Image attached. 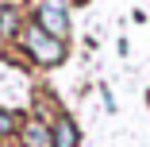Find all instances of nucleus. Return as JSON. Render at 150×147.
Instances as JSON below:
<instances>
[{
    "label": "nucleus",
    "mask_w": 150,
    "mask_h": 147,
    "mask_svg": "<svg viewBox=\"0 0 150 147\" xmlns=\"http://www.w3.org/2000/svg\"><path fill=\"white\" fill-rule=\"evenodd\" d=\"M19 39H23V47H27V54L35 58L39 66H58L66 58V43H58V39H50L39 23H27L23 31H19Z\"/></svg>",
    "instance_id": "1"
},
{
    "label": "nucleus",
    "mask_w": 150,
    "mask_h": 147,
    "mask_svg": "<svg viewBox=\"0 0 150 147\" xmlns=\"http://www.w3.org/2000/svg\"><path fill=\"white\" fill-rule=\"evenodd\" d=\"M19 139H23V147H54V136H50V128L42 120H31Z\"/></svg>",
    "instance_id": "3"
},
{
    "label": "nucleus",
    "mask_w": 150,
    "mask_h": 147,
    "mask_svg": "<svg viewBox=\"0 0 150 147\" xmlns=\"http://www.w3.org/2000/svg\"><path fill=\"white\" fill-rule=\"evenodd\" d=\"M35 23L50 39L66 43V35H69V8H66V0H39L35 4Z\"/></svg>",
    "instance_id": "2"
},
{
    "label": "nucleus",
    "mask_w": 150,
    "mask_h": 147,
    "mask_svg": "<svg viewBox=\"0 0 150 147\" xmlns=\"http://www.w3.org/2000/svg\"><path fill=\"white\" fill-rule=\"evenodd\" d=\"M23 27H19V8L16 4H8L4 12H0V39H12V35H19Z\"/></svg>",
    "instance_id": "5"
},
{
    "label": "nucleus",
    "mask_w": 150,
    "mask_h": 147,
    "mask_svg": "<svg viewBox=\"0 0 150 147\" xmlns=\"http://www.w3.org/2000/svg\"><path fill=\"white\" fill-rule=\"evenodd\" d=\"M50 136H54V147H77V128L69 116H58L50 124Z\"/></svg>",
    "instance_id": "4"
},
{
    "label": "nucleus",
    "mask_w": 150,
    "mask_h": 147,
    "mask_svg": "<svg viewBox=\"0 0 150 147\" xmlns=\"http://www.w3.org/2000/svg\"><path fill=\"white\" fill-rule=\"evenodd\" d=\"M12 124H16V116H12V112H0V139L12 132Z\"/></svg>",
    "instance_id": "6"
}]
</instances>
